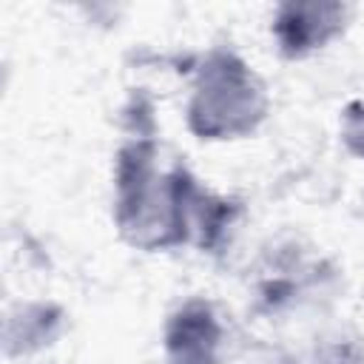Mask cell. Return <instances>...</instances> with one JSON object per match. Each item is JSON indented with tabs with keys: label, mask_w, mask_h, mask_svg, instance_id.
I'll return each mask as SVG.
<instances>
[{
	"label": "cell",
	"mask_w": 364,
	"mask_h": 364,
	"mask_svg": "<svg viewBox=\"0 0 364 364\" xmlns=\"http://www.w3.org/2000/svg\"><path fill=\"white\" fill-rule=\"evenodd\" d=\"M202 179L182 159L162 162L156 131H125L111 165V222L131 250L191 245V205Z\"/></svg>",
	"instance_id": "cell-1"
},
{
	"label": "cell",
	"mask_w": 364,
	"mask_h": 364,
	"mask_svg": "<svg viewBox=\"0 0 364 364\" xmlns=\"http://www.w3.org/2000/svg\"><path fill=\"white\" fill-rule=\"evenodd\" d=\"M270 117V91L233 46H210L191 60L185 128L199 142H239Z\"/></svg>",
	"instance_id": "cell-2"
},
{
	"label": "cell",
	"mask_w": 364,
	"mask_h": 364,
	"mask_svg": "<svg viewBox=\"0 0 364 364\" xmlns=\"http://www.w3.org/2000/svg\"><path fill=\"white\" fill-rule=\"evenodd\" d=\"M355 20V6L338 0H284L270 9L267 34L284 63H304L338 43Z\"/></svg>",
	"instance_id": "cell-3"
},
{
	"label": "cell",
	"mask_w": 364,
	"mask_h": 364,
	"mask_svg": "<svg viewBox=\"0 0 364 364\" xmlns=\"http://www.w3.org/2000/svg\"><path fill=\"white\" fill-rule=\"evenodd\" d=\"M162 364H228L230 330L219 304L208 296L182 299L162 321Z\"/></svg>",
	"instance_id": "cell-4"
},
{
	"label": "cell",
	"mask_w": 364,
	"mask_h": 364,
	"mask_svg": "<svg viewBox=\"0 0 364 364\" xmlns=\"http://www.w3.org/2000/svg\"><path fill=\"white\" fill-rule=\"evenodd\" d=\"M65 327V313L54 301H17L3 321V347L9 358H23L51 347Z\"/></svg>",
	"instance_id": "cell-5"
},
{
	"label": "cell",
	"mask_w": 364,
	"mask_h": 364,
	"mask_svg": "<svg viewBox=\"0 0 364 364\" xmlns=\"http://www.w3.org/2000/svg\"><path fill=\"white\" fill-rule=\"evenodd\" d=\"M242 216L245 205L239 199L216 193L208 185H199L191 205V245L210 256L228 250Z\"/></svg>",
	"instance_id": "cell-6"
},
{
	"label": "cell",
	"mask_w": 364,
	"mask_h": 364,
	"mask_svg": "<svg viewBox=\"0 0 364 364\" xmlns=\"http://www.w3.org/2000/svg\"><path fill=\"white\" fill-rule=\"evenodd\" d=\"M338 139L350 156L364 162V97L350 100L338 111Z\"/></svg>",
	"instance_id": "cell-7"
},
{
	"label": "cell",
	"mask_w": 364,
	"mask_h": 364,
	"mask_svg": "<svg viewBox=\"0 0 364 364\" xmlns=\"http://www.w3.org/2000/svg\"><path fill=\"white\" fill-rule=\"evenodd\" d=\"M313 364H364V347L355 338H330L316 350Z\"/></svg>",
	"instance_id": "cell-8"
}]
</instances>
